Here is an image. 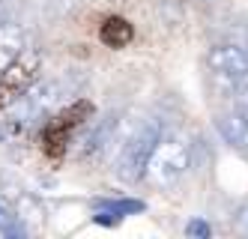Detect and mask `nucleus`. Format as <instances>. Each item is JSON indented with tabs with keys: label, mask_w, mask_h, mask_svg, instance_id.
I'll use <instances>...</instances> for the list:
<instances>
[{
	"label": "nucleus",
	"mask_w": 248,
	"mask_h": 239,
	"mask_svg": "<svg viewBox=\"0 0 248 239\" xmlns=\"http://www.w3.org/2000/svg\"><path fill=\"white\" fill-rule=\"evenodd\" d=\"M236 227H239L242 233H248V204L239 207V212H236Z\"/></svg>",
	"instance_id": "nucleus-10"
},
{
	"label": "nucleus",
	"mask_w": 248,
	"mask_h": 239,
	"mask_svg": "<svg viewBox=\"0 0 248 239\" xmlns=\"http://www.w3.org/2000/svg\"><path fill=\"white\" fill-rule=\"evenodd\" d=\"M206 3H212V0H206Z\"/></svg>",
	"instance_id": "nucleus-11"
},
{
	"label": "nucleus",
	"mask_w": 248,
	"mask_h": 239,
	"mask_svg": "<svg viewBox=\"0 0 248 239\" xmlns=\"http://www.w3.org/2000/svg\"><path fill=\"white\" fill-rule=\"evenodd\" d=\"M188 164H191V143L183 132L170 128V132L158 135L153 153L147 159L144 179L153 189H173L188 171Z\"/></svg>",
	"instance_id": "nucleus-1"
},
{
	"label": "nucleus",
	"mask_w": 248,
	"mask_h": 239,
	"mask_svg": "<svg viewBox=\"0 0 248 239\" xmlns=\"http://www.w3.org/2000/svg\"><path fill=\"white\" fill-rule=\"evenodd\" d=\"M206 69H209V81L218 93L230 96L248 81V51L233 45V42H221L212 45L206 54Z\"/></svg>",
	"instance_id": "nucleus-2"
},
{
	"label": "nucleus",
	"mask_w": 248,
	"mask_h": 239,
	"mask_svg": "<svg viewBox=\"0 0 248 239\" xmlns=\"http://www.w3.org/2000/svg\"><path fill=\"white\" fill-rule=\"evenodd\" d=\"M186 233H188V236H194V239H209L212 227L203 222V218H191V222L186 224Z\"/></svg>",
	"instance_id": "nucleus-9"
},
{
	"label": "nucleus",
	"mask_w": 248,
	"mask_h": 239,
	"mask_svg": "<svg viewBox=\"0 0 248 239\" xmlns=\"http://www.w3.org/2000/svg\"><path fill=\"white\" fill-rule=\"evenodd\" d=\"M15 215L27 224H42L45 222V207H39L30 194H21L18 191V200H15Z\"/></svg>",
	"instance_id": "nucleus-8"
},
{
	"label": "nucleus",
	"mask_w": 248,
	"mask_h": 239,
	"mask_svg": "<svg viewBox=\"0 0 248 239\" xmlns=\"http://www.w3.org/2000/svg\"><path fill=\"white\" fill-rule=\"evenodd\" d=\"M102 42L108 45V48H126L132 39H135V27L126 21V18H120V15H114V18H108V21L102 24Z\"/></svg>",
	"instance_id": "nucleus-7"
},
{
	"label": "nucleus",
	"mask_w": 248,
	"mask_h": 239,
	"mask_svg": "<svg viewBox=\"0 0 248 239\" xmlns=\"http://www.w3.org/2000/svg\"><path fill=\"white\" fill-rule=\"evenodd\" d=\"M216 128L224 138V143H230L233 150H248V120L233 111V114H218L216 117Z\"/></svg>",
	"instance_id": "nucleus-5"
},
{
	"label": "nucleus",
	"mask_w": 248,
	"mask_h": 239,
	"mask_svg": "<svg viewBox=\"0 0 248 239\" xmlns=\"http://www.w3.org/2000/svg\"><path fill=\"white\" fill-rule=\"evenodd\" d=\"M162 135V123L158 120H144L135 132L129 135V141L123 143L120 159L114 164V171L123 182H138L144 179V168H147V159L153 153V146Z\"/></svg>",
	"instance_id": "nucleus-3"
},
{
	"label": "nucleus",
	"mask_w": 248,
	"mask_h": 239,
	"mask_svg": "<svg viewBox=\"0 0 248 239\" xmlns=\"http://www.w3.org/2000/svg\"><path fill=\"white\" fill-rule=\"evenodd\" d=\"M27 48V33L18 24H0V69Z\"/></svg>",
	"instance_id": "nucleus-6"
},
{
	"label": "nucleus",
	"mask_w": 248,
	"mask_h": 239,
	"mask_svg": "<svg viewBox=\"0 0 248 239\" xmlns=\"http://www.w3.org/2000/svg\"><path fill=\"white\" fill-rule=\"evenodd\" d=\"M42 72V54L24 48L15 60H9L3 69H0V108H9L18 99L27 96V90L36 84Z\"/></svg>",
	"instance_id": "nucleus-4"
}]
</instances>
